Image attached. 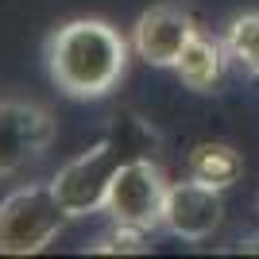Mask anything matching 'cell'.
Here are the masks:
<instances>
[{"mask_svg": "<svg viewBox=\"0 0 259 259\" xmlns=\"http://www.w3.org/2000/svg\"><path fill=\"white\" fill-rule=\"evenodd\" d=\"M225 51L228 58H236L248 74L259 77V12H248V16H236L228 23L225 35Z\"/></svg>", "mask_w": 259, "mask_h": 259, "instance_id": "30bf717a", "label": "cell"}, {"mask_svg": "<svg viewBox=\"0 0 259 259\" xmlns=\"http://www.w3.org/2000/svg\"><path fill=\"white\" fill-rule=\"evenodd\" d=\"M194 20L174 4H159V8L143 12L136 27H132V47L147 66H170L178 62V54L186 51V43L194 39Z\"/></svg>", "mask_w": 259, "mask_h": 259, "instance_id": "52a82bcc", "label": "cell"}, {"mask_svg": "<svg viewBox=\"0 0 259 259\" xmlns=\"http://www.w3.org/2000/svg\"><path fill=\"white\" fill-rule=\"evenodd\" d=\"M128 43L105 20H74L47 43V66L54 85L70 97H101L120 81Z\"/></svg>", "mask_w": 259, "mask_h": 259, "instance_id": "6da1fadb", "label": "cell"}, {"mask_svg": "<svg viewBox=\"0 0 259 259\" xmlns=\"http://www.w3.org/2000/svg\"><path fill=\"white\" fill-rule=\"evenodd\" d=\"M221 194H225V190H213V186L197 182V178L170 186V190H166V205H162V225L182 240L213 236L217 225H221V217H225Z\"/></svg>", "mask_w": 259, "mask_h": 259, "instance_id": "8992f818", "label": "cell"}, {"mask_svg": "<svg viewBox=\"0 0 259 259\" xmlns=\"http://www.w3.org/2000/svg\"><path fill=\"white\" fill-rule=\"evenodd\" d=\"M54 136L51 112L27 101H0V178L23 170Z\"/></svg>", "mask_w": 259, "mask_h": 259, "instance_id": "5b68a950", "label": "cell"}, {"mask_svg": "<svg viewBox=\"0 0 259 259\" xmlns=\"http://www.w3.org/2000/svg\"><path fill=\"white\" fill-rule=\"evenodd\" d=\"M66 205L54 186H23L0 201V251L4 255H31L43 251L66 225Z\"/></svg>", "mask_w": 259, "mask_h": 259, "instance_id": "7a4b0ae2", "label": "cell"}, {"mask_svg": "<svg viewBox=\"0 0 259 259\" xmlns=\"http://www.w3.org/2000/svg\"><path fill=\"white\" fill-rule=\"evenodd\" d=\"M124 143L120 140H101L97 147H89L85 155H77L74 162H66L62 170H58V178H54V194H58V201L66 205V213L70 217H89L97 213V209H105L108 201V186H112V178H116V170L124 166Z\"/></svg>", "mask_w": 259, "mask_h": 259, "instance_id": "3957f363", "label": "cell"}, {"mask_svg": "<svg viewBox=\"0 0 259 259\" xmlns=\"http://www.w3.org/2000/svg\"><path fill=\"white\" fill-rule=\"evenodd\" d=\"M166 190L162 174L155 162L147 159H128L116 170L112 186H108V201L105 213L116 225H132V228H155L162 225V205H166Z\"/></svg>", "mask_w": 259, "mask_h": 259, "instance_id": "277c9868", "label": "cell"}, {"mask_svg": "<svg viewBox=\"0 0 259 259\" xmlns=\"http://www.w3.org/2000/svg\"><path fill=\"white\" fill-rule=\"evenodd\" d=\"M240 174H244V159L228 143L209 140V143H197L194 151H190V178L213 186V190H228Z\"/></svg>", "mask_w": 259, "mask_h": 259, "instance_id": "9c48e42d", "label": "cell"}, {"mask_svg": "<svg viewBox=\"0 0 259 259\" xmlns=\"http://www.w3.org/2000/svg\"><path fill=\"white\" fill-rule=\"evenodd\" d=\"M225 47L205 39V35H194L186 51L178 54V62H174V74L182 81L186 89H194V93H209V89L221 85V77H225Z\"/></svg>", "mask_w": 259, "mask_h": 259, "instance_id": "ba28073f", "label": "cell"}]
</instances>
